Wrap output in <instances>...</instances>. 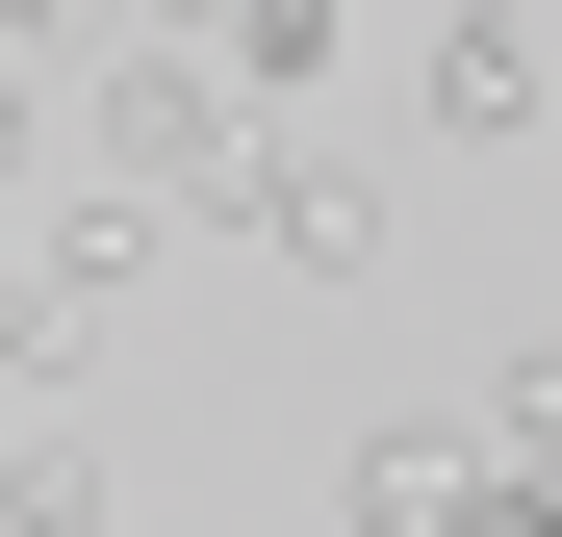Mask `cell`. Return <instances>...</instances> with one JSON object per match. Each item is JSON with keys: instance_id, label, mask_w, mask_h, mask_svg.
I'll return each instance as SVG.
<instances>
[{"instance_id": "obj_6", "label": "cell", "mask_w": 562, "mask_h": 537, "mask_svg": "<svg viewBox=\"0 0 562 537\" xmlns=\"http://www.w3.org/2000/svg\"><path fill=\"white\" fill-rule=\"evenodd\" d=\"M0 26H26V77H128V52H103V0H0Z\"/></svg>"}, {"instance_id": "obj_2", "label": "cell", "mask_w": 562, "mask_h": 537, "mask_svg": "<svg viewBox=\"0 0 562 537\" xmlns=\"http://www.w3.org/2000/svg\"><path fill=\"white\" fill-rule=\"evenodd\" d=\"M231 231L281 256V282H384V154H333V128H256Z\"/></svg>"}, {"instance_id": "obj_7", "label": "cell", "mask_w": 562, "mask_h": 537, "mask_svg": "<svg viewBox=\"0 0 562 537\" xmlns=\"http://www.w3.org/2000/svg\"><path fill=\"white\" fill-rule=\"evenodd\" d=\"M486 435H512V461H562V333H537L512 384H486Z\"/></svg>"}, {"instance_id": "obj_3", "label": "cell", "mask_w": 562, "mask_h": 537, "mask_svg": "<svg viewBox=\"0 0 562 537\" xmlns=\"http://www.w3.org/2000/svg\"><path fill=\"white\" fill-rule=\"evenodd\" d=\"M103 282H154V205H128V179H52V205H26V384H77Z\"/></svg>"}, {"instance_id": "obj_4", "label": "cell", "mask_w": 562, "mask_h": 537, "mask_svg": "<svg viewBox=\"0 0 562 537\" xmlns=\"http://www.w3.org/2000/svg\"><path fill=\"white\" fill-rule=\"evenodd\" d=\"M333 512H358V537H486V410H384V435L333 461Z\"/></svg>"}, {"instance_id": "obj_5", "label": "cell", "mask_w": 562, "mask_h": 537, "mask_svg": "<svg viewBox=\"0 0 562 537\" xmlns=\"http://www.w3.org/2000/svg\"><path fill=\"white\" fill-rule=\"evenodd\" d=\"M231 77L307 128V77H358V0H231Z\"/></svg>"}, {"instance_id": "obj_1", "label": "cell", "mask_w": 562, "mask_h": 537, "mask_svg": "<svg viewBox=\"0 0 562 537\" xmlns=\"http://www.w3.org/2000/svg\"><path fill=\"white\" fill-rule=\"evenodd\" d=\"M409 128H435V154H537V128H562V26H537V0H435Z\"/></svg>"}, {"instance_id": "obj_8", "label": "cell", "mask_w": 562, "mask_h": 537, "mask_svg": "<svg viewBox=\"0 0 562 537\" xmlns=\"http://www.w3.org/2000/svg\"><path fill=\"white\" fill-rule=\"evenodd\" d=\"M486 537H562V461H512V435H486Z\"/></svg>"}]
</instances>
